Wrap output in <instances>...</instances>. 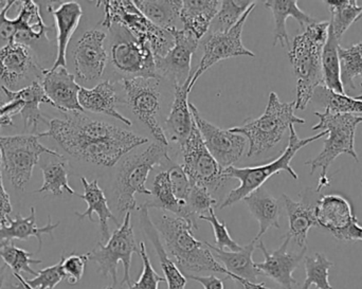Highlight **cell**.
I'll use <instances>...</instances> for the list:
<instances>
[{"instance_id":"6da1fadb","label":"cell","mask_w":362,"mask_h":289,"mask_svg":"<svg viewBox=\"0 0 362 289\" xmlns=\"http://www.w3.org/2000/svg\"><path fill=\"white\" fill-rule=\"evenodd\" d=\"M64 114V119L49 120L48 131L38 137L51 138L78 160L112 167L127 153L148 142L144 136L89 118L84 112Z\"/></svg>"},{"instance_id":"7a4b0ae2","label":"cell","mask_w":362,"mask_h":289,"mask_svg":"<svg viewBox=\"0 0 362 289\" xmlns=\"http://www.w3.org/2000/svg\"><path fill=\"white\" fill-rule=\"evenodd\" d=\"M154 224L165 242V250L175 260L185 278L189 279L200 273H215L227 276L229 279L242 284L240 280L228 273L225 267L217 262L204 242L198 241L194 237L195 230L187 220L163 214Z\"/></svg>"},{"instance_id":"3957f363","label":"cell","mask_w":362,"mask_h":289,"mask_svg":"<svg viewBox=\"0 0 362 289\" xmlns=\"http://www.w3.org/2000/svg\"><path fill=\"white\" fill-rule=\"evenodd\" d=\"M329 21H319L304 28L293 38L289 61L297 78L295 110H304L314 99L315 91L323 86L322 52L329 35Z\"/></svg>"},{"instance_id":"277c9868","label":"cell","mask_w":362,"mask_h":289,"mask_svg":"<svg viewBox=\"0 0 362 289\" xmlns=\"http://www.w3.org/2000/svg\"><path fill=\"white\" fill-rule=\"evenodd\" d=\"M305 122V119L295 114V101L282 102L276 93H270L267 107L259 118L249 119L244 124L229 129L248 139L247 156L252 158L276 148L284 140L291 125Z\"/></svg>"},{"instance_id":"5b68a950","label":"cell","mask_w":362,"mask_h":289,"mask_svg":"<svg viewBox=\"0 0 362 289\" xmlns=\"http://www.w3.org/2000/svg\"><path fill=\"white\" fill-rule=\"evenodd\" d=\"M172 163L169 146L157 141L153 142L141 154L125 158L117 172L114 186L115 203L119 213L138 210L139 206L135 195H152V191L146 186L151 172L159 165L170 167Z\"/></svg>"},{"instance_id":"8992f818","label":"cell","mask_w":362,"mask_h":289,"mask_svg":"<svg viewBox=\"0 0 362 289\" xmlns=\"http://www.w3.org/2000/svg\"><path fill=\"white\" fill-rule=\"evenodd\" d=\"M327 135V131H320L313 137L301 139L298 136L295 129V125H291L289 129L288 144L284 152L280 155L279 158L266 165H257V167H230L223 170V176L228 180L238 179L240 182V187L232 190L226 197L225 201L219 206V209L231 207L234 204L243 201L245 197L248 196L251 193L255 192L257 189L263 187V184L276 174L281 172H287L295 180L299 179L297 172L291 167V161L301 148H305L313 142L318 141L321 138Z\"/></svg>"},{"instance_id":"52a82bcc","label":"cell","mask_w":362,"mask_h":289,"mask_svg":"<svg viewBox=\"0 0 362 289\" xmlns=\"http://www.w3.org/2000/svg\"><path fill=\"white\" fill-rule=\"evenodd\" d=\"M319 122L312 127L313 131H327L325 148L316 157L306 161L305 165L310 167V175L317 169H321L320 178L316 191L320 193L325 187L331 186V178L327 176V170L340 155H349L359 163L358 154L355 150V135L362 117L355 114H334L327 112H316Z\"/></svg>"},{"instance_id":"ba28073f","label":"cell","mask_w":362,"mask_h":289,"mask_svg":"<svg viewBox=\"0 0 362 289\" xmlns=\"http://www.w3.org/2000/svg\"><path fill=\"white\" fill-rule=\"evenodd\" d=\"M97 6H103L101 25L104 28L110 30L112 25H119L129 30L134 36L150 45L155 59L165 57L174 46L172 34L148 20L134 0H105L98 1Z\"/></svg>"},{"instance_id":"9c48e42d","label":"cell","mask_w":362,"mask_h":289,"mask_svg":"<svg viewBox=\"0 0 362 289\" xmlns=\"http://www.w3.org/2000/svg\"><path fill=\"white\" fill-rule=\"evenodd\" d=\"M140 248L136 242L133 225H132V212H127L123 218V223L110 235V240L104 245L102 242L98 243V247L88 252L89 261L98 265L99 273L103 277H110L114 282V288L118 284V264L122 263V284L131 286L132 258L134 254L139 256Z\"/></svg>"},{"instance_id":"30bf717a","label":"cell","mask_w":362,"mask_h":289,"mask_svg":"<svg viewBox=\"0 0 362 289\" xmlns=\"http://www.w3.org/2000/svg\"><path fill=\"white\" fill-rule=\"evenodd\" d=\"M61 157L57 151L42 146L38 135L0 136V155L4 171L13 187L23 191L42 155Z\"/></svg>"},{"instance_id":"8fae6325","label":"cell","mask_w":362,"mask_h":289,"mask_svg":"<svg viewBox=\"0 0 362 289\" xmlns=\"http://www.w3.org/2000/svg\"><path fill=\"white\" fill-rule=\"evenodd\" d=\"M112 65L125 78H157L156 63L150 45L119 25L110 29Z\"/></svg>"},{"instance_id":"7c38bea8","label":"cell","mask_w":362,"mask_h":289,"mask_svg":"<svg viewBox=\"0 0 362 289\" xmlns=\"http://www.w3.org/2000/svg\"><path fill=\"white\" fill-rule=\"evenodd\" d=\"M124 103L131 108L159 143L169 146V139L158 120L161 108L160 78H124Z\"/></svg>"},{"instance_id":"4fadbf2b","label":"cell","mask_w":362,"mask_h":289,"mask_svg":"<svg viewBox=\"0 0 362 289\" xmlns=\"http://www.w3.org/2000/svg\"><path fill=\"white\" fill-rule=\"evenodd\" d=\"M180 148L183 159L181 167L192 186L202 187L213 194L227 184L223 170L206 148L195 122L187 141Z\"/></svg>"},{"instance_id":"5bb4252c","label":"cell","mask_w":362,"mask_h":289,"mask_svg":"<svg viewBox=\"0 0 362 289\" xmlns=\"http://www.w3.org/2000/svg\"><path fill=\"white\" fill-rule=\"evenodd\" d=\"M257 6V2L252 4L243 15L238 23L226 33H212L208 32L206 35L202 40V54L198 67L194 70L191 83H189V90L192 91L194 85L197 82L198 78L202 76L204 72L210 69L213 65L223 61L235 57H255V54L252 51L247 49L242 42V33L244 30L247 18Z\"/></svg>"},{"instance_id":"9a60e30c","label":"cell","mask_w":362,"mask_h":289,"mask_svg":"<svg viewBox=\"0 0 362 289\" xmlns=\"http://www.w3.org/2000/svg\"><path fill=\"white\" fill-rule=\"evenodd\" d=\"M15 4L17 1L10 0L8 6L0 14V38L8 42H18L25 45L42 38L48 40L47 35L53 31V28L44 23L38 4L32 0L19 1L21 8L16 18H8L6 13Z\"/></svg>"},{"instance_id":"2e32d148","label":"cell","mask_w":362,"mask_h":289,"mask_svg":"<svg viewBox=\"0 0 362 289\" xmlns=\"http://www.w3.org/2000/svg\"><path fill=\"white\" fill-rule=\"evenodd\" d=\"M194 122L202 135L213 158L223 170L234 167L240 160L246 148V138L240 134L232 133L230 129H223L202 118L197 107L189 103Z\"/></svg>"},{"instance_id":"e0dca14e","label":"cell","mask_w":362,"mask_h":289,"mask_svg":"<svg viewBox=\"0 0 362 289\" xmlns=\"http://www.w3.org/2000/svg\"><path fill=\"white\" fill-rule=\"evenodd\" d=\"M46 70L28 45L10 42L0 48V80L10 90L14 91L23 82L33 83L31 78H44Z\"/></svg>"},{"instance_id":"ac0fdd59","label":"cell","mask_w":362,"mask_h":289,"mask_svg":"<svg viewBox=\"0 0 362 289\" xmlns=\"http://www.w3.org/2000/svg\"><path fill=\"white\" fill-rule=\"evenodd\" d=\"M174 38V46L163 57L155 59L158 78L171 81L173 86H180L191 76V61L200 40L185 29L168 30Z\"/></svg>"},{"instance_id":"d6986e66","label":"cell","mask_w":362,"mask_h":289,"mask_svg":"<svg viewBox=\"0 0 362 289\" xmlns=\"http://www.w3.org/2000/svg\"><path fill=\"white\" fill-rule=\"evenodd\" d=\"M106 36L103 30H89L76 42L74 63L76 78L81 82H95L103 76L110 59L105 47Z\"/></svg>"},{"instance_id":"ffe728a7","label":"cell","mask_w":362,"mask_h":289,"mask_svg":"<svg viewBox=\"0 0 362 289\" xmlns=\"http://www.w3.org/2000/svg\"><path fill=\"white\" fill-rule=\"evenodd\" d=\"M291 242V240L285 235L281 247L272 252H268L263 242L259 241L257 244V249L261 250L265 258L264 262L255 263L257 269L261 271L262 276H266L284 289H293L297 285V280L293 273L305 258L308 250V248H304L299 252H288L287 249Z\"/></svg>"},{"instance_id":"44dd1931","label":"cell","mask_w":362,"mask_h":289,"mask_svg":"<svg viewBox=\"0 0 362 289\" xmlns=\"http://www.w3.org/2000/svg\"><path fill=\"white\" fill-rule=\"evenodd\" d=\"M316 190L308 188L302 192L301 201H296L288 195L283 194L284 206L288 216V237L300 249L308 248V235L313 227H318L316 220V206L320 196Z\"/></svg>"},{"instance_id":"7402d4cb","label":"cell","mask_w":362,"mask_h":289,"mask_svg":"<svg viewBox=\"0 0 362 289\" xmlns=\"http://www.w3.org/2000/svg\"><path fill=\"white\" fill-rule=\"evenodd\" d=\"M42 85L51 106L62 114L84 112L78 102V93L82 86L76 83V76L70 73L66 67L46 70Z\"/></svg>"},{"instance_id":"603a6c76","label":"cell","mask_w":362,"mask_h":289,"mask_svg":"<svg viewBox=\"0 0 362 289\" xmlns=\"http://www.w3.org/2000/svg\"><path fill=\"white\" fill-rule=\"evenodd\" d=\"M213 252V256L219 261V264L225 267L228 273L240 280V285L244 289H272L266 288L264 283H257V278L262 276L253 262L252 254L257 248L255 240L243 246V249L238 252H225L218 249L212 244L204 242Z\"/></svg>"},{"instance_id":"cb8c5ba5","label":"cell","mask_w":362,"mask_h":289,"mask_svg":"<svg viewBox=\"0 0 362 289\" xmlns=\"http://www.w3.org/2000/svg\"><path fill=\"white\" fill-rule=\"evenodd\" d=\"M318 227L329 231L334 237L351 226L355 220L352 204L341 195H322L316 206Z\"/></svg>"},{"instance_id":"d4e9b609","label":"cell","mask_w":362,"mask_h":289,"mask_svg":"<svg viewBox=\"0 0 362 289\" xmlns=\"http://www.w3.org/2000/svg\"><path fill=\"white\" fill-rule=\"evenodd\" d=\"M1 90L8 101L14 102L18 106L21 110L19 114L23 118L25 129L32 127V129L36 131L40 123L48 124L49 120L40 112V104L51 105V102L47 97L42 85L38 81H34L31 84L18 90L12 91L4 86H1Z\"/></svg>"},{"instance_id":"484cf974","label":"cell","mask_w":362,"mask_h":289,"mask_svg":"<svg viewBox=\"0 0 362 289\" xmlns=\"http://www.w3.org/2000/svg\"><path fill=\"white\" fill-rule=\"evenodd\" d=\"M78 102L84 110L112 117V118L124 123L127 126L133 125V122L129 118L123 116L117 110L120 103V99L117 93L116 85L112 81H103L93 88L81 87L80 93H78Z\"/></svg>"},{"instance_id":"4316f807","label":"cell","mask_w":362,"mask_h":289,"mask_svg":"<svg viewBox=\"0 0 362 289\" xmlns=\"http://www.w3.org/2000/svg\"><path fill=\"white\" fill-rule=\"evenodd\" d=\"M48 11L54 17L57 28V59L51 69L66 67L67 65V48L74 32L83 16L82 6L76 1L62 2L57 8L48 6Z\"/></svg>"},{"instance_id":"83f0119b","label":"cell","mask_w":362,"mask_h":289,"mask_svg":"<svg viewBox=\"0 0 362 289\" xmlns=\"http://www.w3.org/2000/svg\"><path fill=\"white\" fill-rule=\"evenodd\" d=\"M192 76H193V72L185 84L180 85V86H174V90H175L174 101L172 104L171 112H170L167 122H165L170 138L174 143H177L180 148L187 141L194 124V119L191 110H189V95L191 93L189 83H191Z\"/></svg>"},{"instance_id":"f1b7e54d","label":"cell","mask_w":362,"mask_h":289,"mask_svg":"<svg viewBox=\"0 0 362 289\" xmlns=\"http://www.w3.org/2000/svg\"><path fill=\"white\" fill-rule=\"evenodd\" d=\"M138 211H139L140 224H141L142 230H144L146 237L150 240L155 252H156L157 256H158L161 269L165 273V282L168 283V289H185L187 278L183 276L180 269L176 265L175 261L172 260L171 256L165 250L160 235H159L154 222L148 214V208L144 207V205L139 206Z\"/></svg>"},{"instance_id":"f546056e","label":"cell","mask_w":362,"mask_h":289,"mask_svg":"<svg viewBox=\"0 0 362 289\" xmlns=\"http://www.w3.org/2000/svg\"><path fill=\"white\" fill-rule=\"evenodd\" d=\"M151 191H152L153 199L144 204V207L148 209L156 208L163 211L171 212L174 216L187 220L193 227L194 230H198L197 220L192 218L189 214L187 201H180L174 194L169 170H165V171L159 172L157 174Z\"/></svg>"},{"instance_id":"4dcf8cb0","label":"cell","mask_w":362,"mask_h":289,"mask_svg":"<svg viewBox=\"0 0 362 289\" xmlns=\"http://www.w3.org/2000/svg\"><path fill=\"white\" fill-rule=\"evenodd\" d=\"M81 182L84 187V194H78V196L86 201L88 208L83 213L76 212V216H78V220H82L87 218L90 222L95 223L93 214L97 213L98 218H99L102 241L107 242L110 237L108 220H114L115 224L118 227L120 226V224L112 210L110 209L105 193L99 186V182L98 180L88 182L85 177H81Z\"/></svg>"},{"instance_id":"1f68e13d","label":"cell","mask_w":362,"mask_h":289,"mask_svg":"<svg viewBox=\"0 0 362 289\" xmlns=\"http://www.w3.org/2000/svg\"><path fill=\"white\" fill-rule=\"evenodd\" d=\"M243 201L248 207L249 211L259 225V231L255 241H261L269 229H280V218L282 214V205L279 199L272 196L263 187L245 197Z\"/></svg>"},{"instance_id":"d6a6232c","label":"cell","mask_w":362,"mask_h":289,"mask_svg":"<svg viewBox=\"0 0 362 289\" xmlns=\"http://www.w3.org/2000/svg\"><path fill=\"white\" fill-rule=\"evenodd\" d=\"M265 6L272 11L274 18V46L280 44L287 50L291 49L288 33H287L286 23L289 17H293L299 23L302 29L308 25L316 23L317 19L303 12L295 0H268Z\"/></svg>"},{"instance_id":"836d02e7","label":"cell","mask_w":362,"mask_h":289,"mask_svg":"<svg viewBox=\"0 0 362 289\" xmlns=\"http://www.w3.org/2000/svg\"><path fill=\"white\" fill-rule=\"evenodd\" d=\"M221 4L219 0H182L180 20L183 29L202 40L208 33Z\"/></svg>"},{"instance_id":"e575fe53","label":"cell","mask_w":362,"mask_h":289,"mask_svg":"<svg viewBox=\"0 0 362 289\" xmlns=\"http://www.w3.org/2000/svg\"><path fill=\"white\" fill-rule=\"evenodd\" d=\"M8 226L0 229V241L13 242V240L27 241L34 237L38 241V250L42 249V235H48L53 237V231L59 226L61 223L52 224L51 216H48L46 226L37 227L36 225L35 208H31V213L28 218H23L21 213L16 214V218H8Z\"/></svg>"},{"instance_id":"d590c367","label":"cell","mask_w":362,"mask_h":289,"mask_svg":"<svg viewBox=\"0 0 362 289\" xmlns=\"http://www.w3.org/2000/svg\"><path fill=\"white\" fill-rule=\"evenodd\" d=\"M140 12L161 29L177 28L182 0H134Z\"/></svg>"},{"instance_id":"8d00e7d4","label":"cell","mask_w":362,"mask_h":289,"mask_svg":"<svg viewBox=\"0 0 362 289\" xmlns=\"http://www.w3.org/2000/svg\"><path fill=\"white\" fill-rule=\"evenodd\" d=\"M40 170L44 176V184L36 193H51L54 196H61L64 193L69 195H78V193L69 186V165L65 157H54L52 160H46L40 163Z\"/></svg>"},{"instance_id":"74e56055","label":"cell","mask_w":362,"mask_h":289,"mask_svg":"<svg viewBox=\"0 0 362 289\" xmlns=\"http://www.w3.org/2000/svg\"><path fill=\"white\" fill-rule=\"evenodd\" d=\"M331 12L329 29L338 40H341L349 28L358 20L362 14V6L357 0H327Z\"/></svg>"},{"instance_id":"f35d334b","label":"cell","mask_w":362,"mask_h":289,"mask_svg":"<svg viewBox=\"0 0 362 289\" xmlns=\"http://www.w3.org/2000/svg\"><path fill=\"white\" fill-rule=\"evenodd\" d=\"M339 46V40L329 29V35L322 52L323 86L336 93H346L341 82V70L338 54Z\"/></svg>"},{"instance_id":"ab89813d","label":"cell","mask_w":362,"mask_h":289,"mask_svg":"<svg viewBox=\"0 0 362 289\" xmlns=\"http://www.w3.org/2000/svg\"><path fill=\"white\" fill-rule=\"evenodd\" d=\"M338 54L344 93H352L356 89L355 78H361L362 87V42L353 44L348 48L339 46Z\"/></svg>"},{"instance_id":"60d3db41","label":"cell","mask_w":362,"mask_h":289,"mask_svg":"<svg viewBox=\"0 0 362 289\" xmlns=\"http://www.w3.org/2000/svg\"><path fill=\"white\" fill-rule=\"evenodd\" d=\"M315 95L325 107V112L334 114H362V100L346 95V93L329 90L327 87L320 86L315 91ZM314 95V97H315Z\"/></svg>"},{"instance_id":"b9f144b4","label":"cell","mask_w":362,"mask_h":289,"mask_svg":"<svg viewBox=\"0 0 362 289\" xmlns=\"http://www.w3.org/2000/svg\"><path fill=\"white\" fill-rule=\"evenodd\" d=\"M255 1H238V0H225L221 1L218 12L211 23L209 32L212 33H226L231 30L242 18L244 13Z\"/></svg>"},{"instance_id":"7bdbcfd3","label":"cell","mask_w":362,"mask_h":289,"mask_svg":"<svg viewBox=\"0 0 362 289\" xmlns=\"http://www.w3.org/2000/svg\"><path fill=\"white\" fill-rule=\"evenodd\" d=\"M305 282L302 289H310L315 285L317 289H334L329 283V269L334 266V263L327 259L322 252H317L314 258L305 256Z\"/></svg>"},{"instance_id":"ee69618b","label":"cell","mask_w":362,"mask_h":289,"mask_svg":"<svg viewBox=\"0 0 362 289\" xmlns=\"http://www.w3.org/2000/svg\"><path fill=\"white\" fill-rule=\"evenodd\" d=\"M0 259L4 261L6 266L12 269L13 273H25L32 276H37V271L31 269L32 264H42V260H35L32 258V254L16 247L13 242L6 241L4 247L0 250Z\"/></svg>"},{"instance_id":"f6af8a7d","label":"cell","mask_w":362,"mask_h":289,"mask_svg":"<svg viewBox=\"0 0 362 289\" xmlns=\"http://www.w3.org/2000/svg\"><path fill=\"white\" fill-rule=\"evenodd\" d=\"M217 201L212 196L210 191L202 187L192 186L187 199V210L192 218L196 220L199 216H208L211 209H214Z\"/></svg>"},{"instance_id":"bcb514c9","label":"cell","mask_w":362,"mask_h":289,"mask_svg":"<svg viewBox=\"0 0 362 289\" xmlns=\"http://www.w3.org/2000/svg\"><path fill=\"white\" fill-rule=\"evenodd\" d=\"M199 220H204V222L210 223L214 232L215 247L218 249L225 250L226 248L229 249L231 252H240L243 249V246L238 245L228 231L227 225L225 222H221L217 218L215 214L214 209H211L209 211L208 216H199Z\"/></svg>"},{"instance_id":"7dc6e473","label":"cell","mask_w":362,"mask_h":289,"mask_svg":"<svg viewBox=\"0 0 362 289\" xmlns=\"http://www.w3.org/2000/svg\"><path fill=\"white\" fill-rule=\"evenodd\" d=\"M139 248V256L144 263V269H142L139 280L127 289H158L159 283L165 282V279L159 276L153 267L150 256L146 252V244L144 242L140 243Z\"/></svg>"},{"instance_id":"c3c4849f","label":"cell","mask_w":362,"mask_h":289,"mask_svg":"<svg viewBox=\"0 0 362 289\" xmlns=\"http://www.w3.org/2000/svg\"><path fill=\"white\" fill-rule=\"evenodd\" d=\"M65 279L63 271V260L53 266L47 267L38 271L33 280H25V284L31 289H54L57 284Z\"/></svg>"},{"instance_id":"681fc988","label":"cell","mask_w":362,"mask_h":289,"mask_svg":"<svg viewBox=\"0 0 362 289\" xmlns=\"http://www.w3.org/2000/svg\"><path fill=\"white\" fill-rule=\"evenodd\" d=\"M63 260V271L65 273V279L70 285L78 283L84 276L87 263H88V254H70L65 256L62 254Z\"/></svg>"},{"instance_id":"f907efd6","label":"cell","mask_w":362,"mask_h":289,"mask_svg":"<svg viewBox=\"0 0 362 289\" xmlns=\"http://www.w3.org/2000/svg\"><path fill=\"white\" fill-rule=\"evenodd\" d=\"M170 178H171L172 188L174 194L180 201H187V195L191 190V182L187 178V174L183 171L180 165L172 163L169 167Z\"/></svg>"},{"instance_id":"816d5d0a","label":"cell","mask_w":362,"mask_h":289,"mask_svg":"<svg viewBox=\"0 0 362 289\" xmlns=\"http://www.w3.org/2000/svg\"><path fill=\"white\" fill-rule=\"evenodd\" d=\"M1 167V155H0V229L6 226L8 218H10L11 212H12L10 195L6 192L4 187V182H2Z\"/></svg>"},{"instance_id":"f5cc1de1","label":"cell","mask_w":362,"mask_h":289,"mask_svg":"<svg viewBox=\"0 0 362 289\" xmlns=\"http://www.w3.org/2000/svg\"><path fill=\"white\" fill-rule=\"evenodd\" d=\"M335 239L338 240V241L344 242H362V226L359 225L358 220H355L349 228H346V230L339 233Z\"/></svg>"},{"instance_id":"db71d44e","label":"cell","mask_w":362,"mask_h":289,"mask_svg":"<svg viewBox=\"0 0 362 289\" xmlns=\"http://www.w3.org/2000/svg\"><path fill=\"white\" fill-rule=\"evenodd\" d=\"M189 279L198 282L204 289H225L223 280L219 279L215 275L194 276Z\"/></svg>"},{"instance_id":"11a10c76","label":"cell","mask_w":362,"mask_h":289,"mask_svg":"<svg viewBox=\"0 0 362 289\" xmlns=\"http://www.w3.org/2000/svg\"><path fill=\"white\" fill-rule=\"evenodd\" d=\"M2 91V90H1ZM6 95H2L0 93V129L4 126H12L13 125V119L8 118V117H4L2 114V107L8 103V99H6Z\"/></svg>"},{"instance_id":"9f6ffc18","label":"cell","mask_w":362,"mask_h":289,"mask_svg":"<svg viewBox=\"0 0 362 289\" xmlns=\"http://www.w3.org/2000/svg\"><path fill=\"white\" fill-rule=\"evenodd\" d=\"M6 265L4 261L0 259V289H4L6 284V278H8V271H6Z\"/></svg>"},{"instance_id":"6f0895ef","label":"cell","mask_w":362,"mask_h":289,"mask_svg":"<svg viewBox=\"0 0 362 289\" xmlns=\"http://www.w3.org/2000/svg\"><path fill=\"white\" fill-rule=\"evenodd\" d=\"M13 277L16 279V284H15V288H16V289H31L27 285V284H25V279H23L21 275L13 273Z\"/></svg>"},{"instance_id":"680465c9","label":"cell","mask_w":362,"mask_h":289,"mask_svg":"<svg viewBox=\"0 0 362 289\" xmlns=\"http://www.w3.org/2000/svg\"><path fill=\"white\" fill-rule=\"evenodd\" d=\"M8 4H10V0H0V14L4 12Z\"/></svg>"},{"instance_id":"91938a15","label":"cell","mask_w":362,"mask_h":289,"mask_svg":"<svg viewBox=\"0 0 362 289\" xmlns=\"http://www.w3.org/2000/svg\"><path fill=\"white\" fill-rule=\"evenodd\" d=\"M4 244H6V241L0 242V250H1V248L4 247Z\"/></svg>"},{"instance_id":"94428289","label":"cell","mask_w":362,"mask_h":289,"mask_svg":"<svg viewBox=\"0 0 362 289\" xmlns=\"http://www.w3.org/2000/svg\"><path fill=\"white\" fill-rule=\"evenodd\" d=\"M355 98H356V99H358V100H362V93H361V95H357V97H355Z\"/></svg>"},{"instance_id":"6125c7cd","label":"cell","mask_w":362,"mask_h":289,"mask_svg":"<svg viewBox=\"0 0 362 289\" xmlns=\"http://www.w3.org/2000/svg\"><path fill=\"white\" fill-rule=\"evenodd\" d=\"M104 289H115L114 286H108V288Z\"/></svg>"},{"instance_id":"be15d7a7","label":"cell","mask_w":362,"mask_h":289,"mask_svg":"<svg viewBox=\"0 0 362 289\" xmlns=\"http://www.w3.org/2000/svg\"><path fill=\"white\" fill-rule=\"evenodd\" d=\"M361 19H362V14L361 15V17H359L358 20H361Z\"/></svg>"},{"instance_id":"e7e4bbea","label":"cell","mask_w":362,"mask_h":289,"mask_svg":"<svg viewBox=\"0 0 362 289\" xmlns=\"http://www.w3.org/2000/svg\"><path fill=\"white\" fill-rule=\"evenodd\" d=\"M361 186H362V180H361Z\"/></svg>"}]
</instances>
